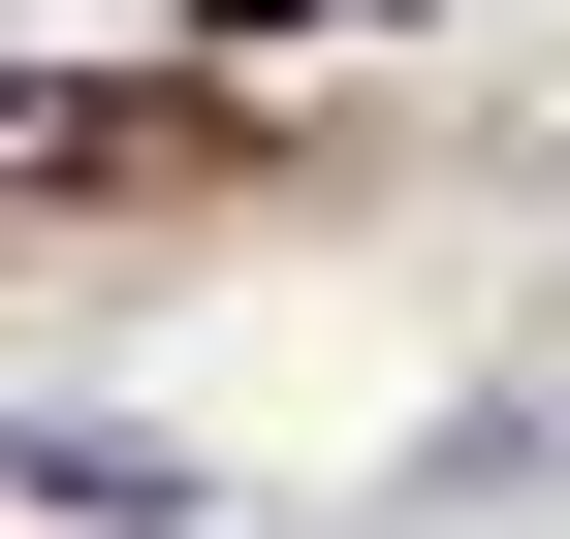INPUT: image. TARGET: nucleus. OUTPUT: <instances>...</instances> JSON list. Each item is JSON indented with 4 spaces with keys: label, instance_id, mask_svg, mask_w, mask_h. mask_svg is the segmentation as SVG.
I'll return each mask as SVG.
<instances>
[{
    "label": "nucleus",
    "instance_id": "obj_1",
    "mask_svg": "<svg viewBox=\"0 0 570 539\" xmlns=\"http://www.w3.org/2000/svg\"><path fill=\"white\" fill-rule=\"evenodd\" d=\"M190 32H317V0H190Z\"/></svg>",
    "mask_w": 570,
    "mask_h": 539
}]
</instances>
